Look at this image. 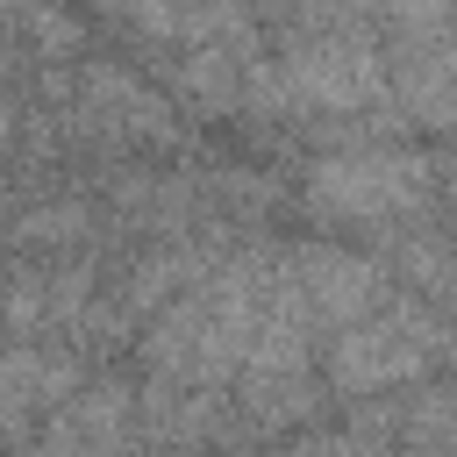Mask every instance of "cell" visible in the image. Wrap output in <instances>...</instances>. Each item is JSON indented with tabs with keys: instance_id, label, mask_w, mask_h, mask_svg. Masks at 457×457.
I'll use <instances>...</instances> for the list:
<instances>
[{
	"instance_id": "6",
	"label": "cell",
	"mask_w": 457,
	"mask_h": 457,
	"mask_svg": "<svg viewBox=\"0 0 457 457\" xmlns=\"http://www.w3.org/2000/svg\"><path fill=\"white\" fill-rule=\"evenodd\" d=\"M14 457H150L143 386H129V378H86Z\"/></svg>"
},
{
	"instance_id": "4",
	"label": "cell",
	"mask_w": 457,
	"mask_h": 457,
	"mask_svg": "<svg viewBox=\"0 0 457 457\" xmlns=\"http://www.w3.org/2000/svg\"><path fill=\"white\" fill-rule=\"evenodd\" d=\"M50 107H57V136L100 143V150H171L186 143V114L179 100L121 57H71L50 79Z\"/></svg>"
},
{
	"instance_id": "7",
	"label": "cell",
	"mask_w": 457,
	"mask_h": 457,
	"mask_svg": "<svg viewBox=\"0 0 457 457\" xmlns=\"http://www.w3.org/2000/svg\"><path fill=\"white\" fill-rule=\"evenodd\" d=\"M86 386L79 350L64 343H7V371H0V407H7V443L21 450L71 393Z\"/></svg>"
},
{
	"instance_id": "3",
	"label": "cell",
	"mask_w": 457,
	"mask_h": 457,
	"mask_svg": "<svg viewBox=\"0 0 457 457\" xmlns=\"http://www.w3.org/2000/svg\"><path fill=\"white\" fill-rule=\"evenodd\" d=\"M443 193V164L414 143L393 136H364V143H336L300 171V200L314 221H343V228H400L414 221L428 200Z\"/></svg>"
},
{
	"instance_id": "5",
	"label": "cell",
	"mask_w": 457,
	"mask_h": 457,
	"mask_svg": "<svg viewBox=\"0 0 457 457\" xmlns=\"http://www.w3.org/2000/svg\"><path fill=\"white\" fill-rule=\"evenodd\" d=\"M393 107L421 129H457V7H378Z\"/></svg>"
},
{
	"instance_id": "2",
	"label": "cell",
	"mask_w": 457,
	"mask_h": 457,
	"mask_svg": "<svg viewBox=\"0 0 457 457\" xmlns=\"http://www.w3.org/2000/svg\"><path fill=\"white\" fill-rule=\"evenodd\" d=\"M450 371H457V307H436L421 293H393L378 314H364L321 350V378L336 400L436 386Z\"/></svg>"
},
{
	"instance_id": "1",
	"label": "cell",
	"mask_w": 457,
	"mask_h": 457,
	"mask_svg": "<svg viewBox=\"0 0 457 457\" xmlns=\"http://www.w3.org/2000/svg\"><path fill=\"white\" fill-rule=\"evenodd\" d=\"M264 36L286 121H400L378 7H286L264 14Z\"/></svg>"
}]
</instances>
